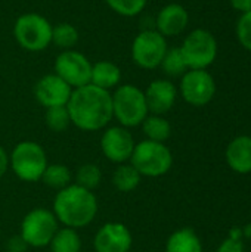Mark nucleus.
Wrapping results in <instances>:
<instances>
[{"instance_id":"obj_11","label":"nucleus","mask_w":251,"mask_h":252,"mask_svg":"<svg viewBox=\"0 0 251 252\" xmlns=\"http://www.w3.org/2000/svg\"><path fill=\"white\" fill-rule=\"evenodd\" d=\"M58 230L55 214L47 210L37 208L25 216L21 224V238L27 245L41 248L50 244Z\"/></svg>"},{"instance_id":"obj_21","label":"nucleus","mask_w":251,"mask_h":252,"mask_svg":"<svg viewBox=\"0 0 251 252\" xmlns=\"http://www.w3.org/2000/svg\"><path fill=\"white\" fill-rule=\"evenodd\" d=\"M78 30L70 22H61L52 27V44L62 50H71L78 43Z\"/></svg>"},{"instance_id":"obj_6","label":"nucleus","mask_w":251,"mask_h":252,"mask_svg":"<svg viewBox=\"0 0 251 252\" xmlns=\"http://www.w3.org/2000/svg\"><path fill=\"white\" fill-rule=\"evenodd\" d=\"M130 159L138 173L148 177H160L166 174L173 164L170 149L164 143L148 139L135 146Z\"/></svg>"},{"instance_id":"obj_22","label":"nucleus","mask_w":251,"mask_h":252,"mask_svg":"<svg viewBox=\"0 0 251 252\" xmlns=\"http://www.w3.org/2000/svg\"><path fill=\"white\" fill-rule=\"evenodd\" d=\"M81 242L77 232L71 227L56 230L55 236L50 241L52 252H80Z\"/></svg>"},{"instance_id":"obj_3","label":"nucleus","mask_w":251,"mask_h":252,"mask_svg":"<svg viewBox=\"0 0 251 252\" xmlns=\"http://www.w3.org/2000/svg\"><path fill=\"white\" fill-rule=\"evenodd\" d=\"M52 24L36 12H27L13 22V37L27 52H43L52 44Z\"/></svg>"},{"instance_id":"obj_17","label":"nucleus","mask_w":251,"mask_h":252,"mask_svg":"<svg viewBox=\"0 0 251 252\" xmlns=\"http://www.w3.org/2000/svg\"><path fill=\"white\" fill-rule=\"evenodd\" d=\"M228 167L238 174L251 173V136L241 134L234 137L225 152Z\"/></svg>"},{"instance_id":"obj_34","label":"nucleus","mask_w":251,"mask_h":252,"mask_svg":"<svg viewBox=\"0 0 251 252\" xmlns=\"http://www.w3.org/2000/svg\"><path fill=\"white\" fill-rule=\"evenodd\" d=\"M243 235H244L247 239H251V223L249 226H246V227L243 229Z\"/></svg>"},{"instance_id":"obj_24","label":"nucleus","mask_w":251,"mask_h":252,"mask_svg":"<svg viewBox=\"0 0 251 252\" xmlns=\"http://www.w3.org/2000/svg\"><path fill=\"white\" fill-rule=\"evenodd\" d=\"M141 182V174L133 165H121L115 170L112 176V183L120 192H130L138 188Z\"/></svg>"},{"instance_id":"obj_31","label":"nucleus","mask_w":251,"mask_h":252,"mask_svg":"<svg viewBox=\"0 0 251 252\" xmlns=\"http://www.w3.org/2000/svg\"><path fill=\"white\" fill-rule=\"evenodd\" d=\"M27 247H28V245L25 244V241H24L21 236L10 238V239L7 241V245H6V248H7V251L9 252H25Z\"/></svg>"},{"instance_id":"obj_15","label":"nucleus","mask_w":251,"mask_h":252,"mask_svg":"<svg viewBox=\"0 0 251 252\" xmlns=\"http://www.w3.org/2000/svg\"><path fill=\"white\" fill-rule=\"evenodd\" d=\"M132 247V235L124 224H104L95 236L96 252H129Z\"/></svg>"},{"instance_id":"obj_32","label":"nucleus","mask_w":251,"mask_h":252,"mask_svg":"<svg viewBox=\"0 0 251 252\" xmlns=\"http://www.w3.org/2000/svg\"><path fill=\"white\" fill-rule=\"evenodd\" d=\"M229 4L240 13L251 10V0H229Z\"/></svg>"},{"instance_id":"obj_8","label":"nucleus","mask_w":251,"mask_h":252,"mask_svg":"<svg viewBox=\"0 0 251 252\" xmlns=\"http://www.w3.org/2000/svg\"><path fill=\"white\" fill-rule=\"evenodd\" d=\"M10 165L15 174L24 182H37L41 179L47 159L43 148L36 142H21L10 155Z\"/></svg>"},{"instance_id":"obj_18","label":"nucleus","mask_w":251,"mask_h":252,"mask_svg":"<svg viewBox=\"0 0 251 252\" xmlns=\"http://www.w3.org/2000/svg\"><path fill=\"white\" fill-rule=\"evenodd\" d=\"M121 81V69L117 63L111 61H98L92 63V74H90V84L111 90L117 87Z\"/></svg>"},{"instance_id":"obj_20","label":"nucleus","mask_w":251,"mask_h":252,"mask_svg":"<svg viewBox=\"0 0 251 252\" xmlns=\"http://www.w3.org/2000/svg\"><path fill=\"white\" fill-rule=\"evenodd\" d=\"M142 128L148 140L160 143H164V140H167L172 134V126L163 115H148L142 123Z\"/></svg>"},{"instance_id":"obj_4","label":"nucleus","mask_w":251,"mask_h":252,"mask_svg":"<svg viewBox=\"0 0 251 252\" xmlns=\"http://www.w3.org/2000/svg\"><path fill=\"white\" fill-rule=\"evenodd\" d=\"M112 97V117L123 127H136L143 123L149 111L143 90L133 84H123L115 89Z\"/></svg>"},{"instance_id":"obj_27","label":"nucleus","mask_w":251,"mask_h":252,"mask_svg":"<svg viewBox=\"0 0 251 252\" xmlns=\"http://www.w3.org/2000/svg\"><path fill=\"white\" fill-rule=\"evenodd\" d=\"M44 120H46L47 127L53 131H64L71 124V118H70V112L67 106L47 108Z\"/></svg>"},{"instance_id":"obj_7","label":"nucleus","mask_w":251,"mask_h":252,"mask_svg":"<svg viewBox=\"0 0 251 252\" xmlns=\"http://www.w3.org/2000/svg\"><path fill=\"white\" fill-rule=\"evenodd\" d=\"M167 49V38L155 28H148L136 34L130 47V53L136 66L151 71L161 65Z\"/></svg>"},{"instance_id":"obj_25","label":"nucleus","mask_w":251,"mask_h":252,"mask_svg":"<svg viewBox=\"0 0 251 252\" xmlns=\"http://www.w3.org/2000/svg\"><path fill=\"white\" fill-rule=\"evenodd\" d=\"M44 185L53 188V189H64L67 186H70L71 182V173L65 165L61 164H53V165H47L43 176H41Z\"/></svg>"},{"instance_id":"obj_28","label":"nucleus","mask_w":251,"mask_h":252,"mask_svg":"<svg viewBox=\"0 0 251 252\" xmlns=\"http://www.w3.org/2000/svg\"><path fill=\"white\" fill-rule=\"evenodd\" d=\"M101 179H102L101 170H99V167H96L93 164H86V165L80 167L77 171V185L87 190L98 188L101 183Z\"/></svg>"},{"instance_id":"obj_10","label":"nucleus","mask_w":251,"mask_h":252,"mask_svg":"<svg viewBox=\"0 0 251 252\" xmlns=\"http://www.w3.org/2000/svg\"><path fill=\"white\" fill-rule=\"evenodd\" d=\"M55 74L61 77L72 90L90 84L92 62L78 50H62L53 63Z\"/></svg>"},{"instance_id":"obj_30","label":"nucleus","mask_w":251,"mask_h":252,"mask_svg":"<svg viewBox=\"0 0 251 252\" xmlns=\"http://www.w3.org/2000/svg\"><path fill=\"white\" fill-rule=\"evenodd\" d=\"M243 230L235 227L234 230H231L229 236L217 247L216 252H244L246 247L243 242Z\"/></svg>"},{"instance_id":"obj_19","label":"nucleus","mask_w":251,"mask_h":252,"mask_svg":"<svg viewBox=\"0 0 251 252\" xmlns=\"http://www.w3.org/2000/svg\"><path fill=\"white\" fill-rule=\"evenodd\" d=\"M166 252H203V244L192 229L183 227L172 233L166 245Z\"/></svg>"},{"instance_id":"obj_16","label":"nucleus","mask_w":251,"mask_h":252,"mask_svg":"<svg viewBox=\"0 0 251 252\" xmlns=\"http://www.w3.org/2000/svg\"><path fill=\"white\" fill-rule=\"evenodd\" d=\"M188 24L189 13L186 7L179 3H169L163 6L155 18V30L166 38L182 34Z\"/></svg>"},{"instance_id":"obj_13","label":"nucleus","mask_w":251,"mask_h":252,"mask_svg":"<svg viewBox=\"0 0 251 252\" xmlns=\"http://www.w3.org/2000/svg\"><path fill=\"white\" fill-rule=\"evenodd\" d=\"M101 148L104 155L112 162H124L130 159L135 142L126 127H109L101 139Z\"/></svg>"},{"instance_id":"obj_2","label":"nucleus","mask_w":251,"mask_h":252,"mask_svg":"<svg viewBox=\"0 0 251 252\" xmlns=\"http://www.w3.org/2000/svg\"><path fill=\"white\" fill-rule=\"evenodd\" d=\"M55 217L67 227H84L98 213V202L95 195L78 186L70 185L59 190L53 202Z\"/></svg>"},{"instance_id":"obj_33","label":"nucleus","mask_w":251,"mask_h":252,"mask_svg":"<svg viewBox=\"0 0 251 252\" xmlns=\"http://www.w3.org/2000/svg\"><path fill=\"white\" fill-rule=\"evenodd\" d=\"M7 165H9V158L6 155V152L0 148V177L6 173Z\"/></svg>"},{"instance_id":"obj_9","label":"nucleus","mask_w":251,"mask_h":252,"mask_svg":"<svg viewBox=\"0 0 251 252\" xmlns=\"http://www.w3.org/2000/svg\"><path fill=\"white\" fill-rule=\"evenodd\" d=\"M179 93L191 106H206L216 94V81L207 69H188L180 77Z\"/></svg>"},{"instance_id":"obj_14","label":"nucleus","mask_w":251,"mask_h":252,"mask_svg":"<svg viewBox=\"0 0 251 252\" xmlns=\"http://www.w3.org/2000/svg\"><path fill=\"white\" fill-rule=\"evenodd\" d=\"M143 93L148 111L154 115L167 114L175 106L178 99V87L166 78L151 81Z\"/></svg>"},{"instance_id":"obj_1","label":"nucleus","mask_w":251,"mask_h":252,"mask_svg":"<svg viewBox=\"0 0 251 252\" xmlns=\"http://www.w3.org/2000/svg\"><path fill=\"white\" fill-rule=\"evenodd\" d=\"M67 109L75 127L84 131H96L112 120V97L108 90L86 84L72 90Z\"/></svg>"},{"instance_id":"obj_29","label":"nucleus","mask_w":251,"mask_h":252,"mask_svg":"<svg viewBox=\"0 0 251 252\" xmlns=\"http://www.w3.org/2000/svg\"><path fill=\"white\" fill-rule=\"evenodd\" d=\"M237 40L243 49L251 52V10L241 13L235 27Z\"/></svg>"},{"instance_id":"obj_23","label":"nucleus","mask_w":251,"mask_h":252,"mask_svg":"<svg viewBox=\"0 0 251 252\" xmlns=\"http://www.w3.org/2000/svg\"><path fill=\"white\" fill-rule=\"evenodd\" d=\"M160 66L163 72L169 77H182L188 71V66L179 47H169Z\"/></svg>"},{"instance_id":"obj_12","label":"nucleus","mask_w":251,"mask_h":252,"mask_svg":"<svg viewBox=\"0 0 251 252\" xmlns=\"http://www.w3.org/2000/svg\"><path fill=\"white\" fill-rule=\"evenodd\" d=\"M71 93L72 89L55 72L43 75L34 87L36 99L46 109L55 106H67Z\"/></svg>"},{"instance_id":"obj_26","label":"nucleus","mask_w":251,"mask_h":252,"mask_svg":"<svg viewBox=\"0 0 251 252\" xmlns=\"http://www.w3.org/2000/svg\"><path fill=\"white\" fill-rule=\"evenodd\" d=\"M108 7L120 16L133 18L143 12L148 0H104Z\"/></svg>"},{"instance_id":"obj_5","label":"nucleus","mask_w":251,"mask_h":252,"mask_svg":"<svg viewBox=\"0 0 251 252\" xmlns=\"http://www.w3.org/2000/svg\"><path fill=\"white\" fill-rule=\"evenodd\" d=\"M188 69H207L217 58L219 46L215 34L206 28H195L179 46Z\"/></svg>"}]
</instances>
